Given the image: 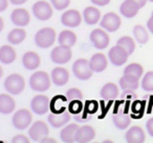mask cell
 <instances>
[{"label":"cell","instance_id":"1","mask_svg":"<svg viewBox=\"0 0 153 143\" xmlns=\"http://www.w3.org/2000/svg\"><path fill=\"white\" fill-rule=\"evenodd\" d=\"M30 88L37 92H45L51 88V79L46 72L38 70L30 76Z\"/></svg>","mask_w":153,"mask_h":143},{"label":"cell","instance_id":"2","mask_svg":"<svg viewBox=\"0 0 153 143\" xmlns=\"http://www.w3.org/2000/svg\"><path fill=\"white\" fill-rule=\"evenodd\" d=\"M56 40V31L51 28H44L36 34L35 42L39 47L47 49L51 46Z\"/></svg>","mask_w":153,"mask_h":143},{"label":"cell","instance_id":"3","mask_svg":"<svg viewBox=\"0 0 153 143\" xmlns=\"http://www.w3.org/2000/svg\"><path fill=\"white\" fill-rule=\"evenodd\" d=\"M4 88L11 94L18 95L25 88V81H24L23 77L19 74H12L5 79Z\"/></svg>","mask_w":153,"mask_h":143},{"label":"cell","instance_id":"4","mask_svg":"<svg viewBox=\"0 0 153 143\" xmlns=\"http://www.w3.org/2000/svg\"><path fill=\"white\" fill-rule=\"evenodd\" d=\"M72 72L76 78L81 80H87L92 76L94 70L90 67L89 61L84 58L78 59L72 65Z\"/></svg>","mask_w":153,"mask_h":143},{"label":"cell","instance_id":"5","mask_svg":"<svg viewBox=\"0 0 153 143\" xmlns=\"http://www.w3.org/2000/svg\"><path fill=\"white\" fill-rule=\"evenodd\" d=\"M33 14L37 19L45 21L53 16V7L48 2L44 0H40L33 5Z\"/></svg>","mask_w":153,"mask_h":143},{"label":"cell","instance_id":"6","mask_svg":"<svg viewBox=\"0 0 153 143\" xmlns=\"http://www.w3.org/2000/svg\"><path fill=\"white\" fill-rule=\"evenodd\" d=\"M72 52L69 46H65V45H61L55 47L51 54V58L53 62L57 64H64L67 63L70 59H71Z\"/></svg>","mask_w":153,"mask_h":143},{"label":"cell","instance_id":"7","mask_svg":"<svg viewBox=\"0 0 153 143\" xmlns=\"http://www.w3.org/2000/svg\"><path fill=\"white\" fill-rule=\"evenodd\" d=\"M108 57L112 64H114L117 66H121L125 62H127L128 57H129V53L123 46L117 44L115 46L110 49V51L108 53Z\"/></svg>","mask_w":153,"mask_h":143},{"label":"cell","instance_id":"8","mask_svg":"<svg viewBox=\"0 0 153 143\" xmlns=\"http://www.w3.org/2000/svg\"><path fill=\"white\" fill-rule=\"evenodd\" d=\"M33 116L28 109H19L13 116V124L17 130H25L32 123Z\"/></svg>","mask_w":153,"mask_h":143},{"label":"cell","instance_id":"9","mask_svg":"<svg viewBox=\"0 0 153 143\" xmlns=\"http://www.w3.org/2000/svg\"><path fill=\"white\" fill-rule=\"evenodd\" d=\"M90 41L94 47L99 49H104L108 46L109 42H110V38L107 32H105L102 28H96L90 33Z\"/></svg>","mask_w":153,"mask_h":143},{"label":"cell","instance_id":"10","mask_svg":"<svg viewBox=\"0 0 153 143\" xmlns=\"http://www.w3.org/2000/svg\"><path fill=\"white\" fill-rule=\"evenodd\" d=\"M48 133H49L48 125L44 121H41V120L34 122V124L30 126V130H28V134H30V138L34 141H40V142L43 138L47 137Z\"/></svg>","mask_w":153,"mask_h":143},{"label":"cell","instance_id":"11","mask_svg":"<svg viewBox=\"0 0 153 143\" xmlns=\"http://www.w3.org/2000/svg\"><path fill=\"white\" fill-rule=\"evenodd\" d=\"M30 107H32L33 112L36 113L37 115H44L48 112L49 107H51V103H49L48 97L44 96V95H37L33 98L32 102H30Z\"/></svg>","mask_w":153,"mask_h":143},{"label":"cell","instance_id":"12","mask_svg":"<svg viewBox=\"0 0 153 143\" xmlns=\"http://www.w3.org/2000/svg\"><path fill=\"white\" fill-rule=\"evenodd\" d=\"M122 20L120 16L115 13H107L101 20V26L107 32H115L120 28Z\"/></svg>","mask_w":153,"mask_h":143},{"label":"cell","instance_id":"13","mask_svg":"<svg viewBox=\"0 0 153 143\" xmlns=\"http://www.w3.org/2000/svg\"><path fill=\"white\" fill-rule=\"evenodd\" d=\"M62 23L68 28H76L82 22V16L79 11L76 10H69L64 12L61 17Z\"/></svg>","mask_w":153,"mask_h":143},{"label":"cell","instance_id":"14","mask_svg":"<svg viewBox=\"0 0 153 143\" xmlns=\"http://www.w3.org/2000/svg\"><path fill=\"white\" fill-rule=\"evenodd\" d=\"M96 136V130L92 126L84 125L78 128L76 134V142L86 143L91 141Z\"/></svg>","mask_w":153,"mask_h":143},{"label":"cell","instance_id":"15","mask_svg":"<svg viewBox=\"0 0 153 143\" xmlns=\"http://www.w3.org/2000/svg\"><path fill=\"white\" fill-rule=\"evenodd\" d=\"M11 19L13 23L17 26H25L30 23V13L25 9H16L11 15Z\"/></svg>","mask_w":153,"mask_h":143},{"label":"cell","instance_id":"16","mask_svg":"<svg viewBox=\"0 0 153 143\" xmlns=\"http://www.w3.org/2000/svg\"><path fill=\"white\" fill-rule=\"evenodd\" d=\"M70 118H71V116H70L69 111H65L61 114L51 113L48 115V122L53 127H61L70 121Z\"/></svg>","mask_w":153,"mask_h":143},{"label":"cell","instance_id":"17","mask_svg":"<svg viewBox=\"0 0 153 143\" xmlns=\"http://www.w3.org/2000/svg\"><path fill=\"white\" fill-rule=\"evenodd\" d=\"M89 64H90V67H91V70H94V72L101 73V72L105 70V68L107 67L108 61H107V58L104 54L97 53L90 58Z\"/></svg>","mask_w":153,"mask_h":143},{"label":"cell","instance_id":"18","mask_svg":"<svg viewBox=\"0 0 153 143\" xmlns=\"http://www.w3.org/2000/svg\"><path fill=\"white\" fill-rule=\"evenodd\" d=\"M140 9V7L137 2H135L133 0H125V1L122 3L120 11H121L123 16H125V17H127V18H132L137 15Z\"/></svg>","mask_w":153,"mask_h":143},{"label":"cell","instance_id":"19","mask_svg":"<svg viewBox=\"0 0 153 143\" xmlns=\"http://www.w3.org/2000/svg\"><path fill=\"white\" fill-rule=\"evenodd\" d=\"M51 79L56 85L62 86L66 84L69 80V73L64 67H55L51 72Z\"/></svg>","mask_w":153,"mask_h":143},{"label":"cell","instance_id":"20","mask_svg":"<svg viewBox=\"0 0 153 143\" xmlns=\"http://www.w3.org/2000/svg\"><path fill=\"white\" fill-rule=\"evenodd\" d=\"M145 138V132L140 126H132L126 134V141L128 143H143Z\"/></svg>","mask_w":153,"mask_h":143},{"label":"cell","instance_id":"21","mask_svg":"<svg viewBox=\"0 0 153 143\" xmlns=\"http://www.w3.org/2000/svg\"><path fill=\"white\" fill-rule=\"evenodd\" d=\"M67 97L57 95L51 100V113L61 114L67 109Z\"/></svg>","mask_w":153,"mask_h":143},{"label":"cell","instance_id":"22","mask_svg":"<svg viewBox=\"0 0 153 143\" xmlns=\"http://www.w3.org/2000/svg\"><path fill=\"white\" fill-rule=\"evenodd\" d=\"M40 56L35 52H27L22 57V63L27 70H36L40 65Z\"/></svg>","mask_w":153,"mask_h":143},{"label":"cell","instance_id":"23","mask_svg":"<svg viewBox=\"0 0 153 143\" xmlns=\"http://www.w3.org/2000/svg\"><path fill=\"white\" fill-rule=\"evenodd\" d=\"M101 96H102L103 99L105 100H114V99L117 98L119 96V88H117V85L113 82H109V83H106L101 90Z\"/></svg>","mask_w":153,"mask_h":143},{"label":"cell","instance_id":"24","mask_svg":"<svg viewBox=\"0 0 153 143\" xmlns=\"http://www.w3.org/2000/svg\"><path fill=\"white\" fill-rule=\"evenodd\" d=\"M138 79L140 78L135 76L124 74L123 77L120 79V86L124 91H134L138 88Z\"/></svg>","mask_w":153,"mask_h":143},{"label":"cell","instance_id":"25","mask_svg":"<svg viewBox=\"0 0 153 143\" xmlns=\"http://www.w3.org/2000/svg\"><path fill=\"white\" fill-rule=\"evenodd\" d=\"M79 128V125L76 123L68 124L61 130V139L66 143L76 142V134Z\"/></svg>","mask_w":153,"mask_h":143},{"label":"cell","instance_id":"26","mask_svg":"<svg viewBox=\"0 0 153 143\" xmlns=\"http://www.w3.org/2000/svg\"><path fill=\"white\" fill-rule=\"evenodd\" d=\"M16 107V102L7 94L0 95V112L2 114H11Z\"/></svg>","mask_w":153,"mask_h":143},{"label":"cell","instance_id":"27","mask_svg":"<svg viewBox=\"0 0 153 143\" xmlns=\"http://www.w3.org/2000/svg\"><path fill=\"white\" fill-rule=\"evenodd\" d=\"M84 21L88 24H96L101 19V12L94 7H87L84 10Z\"/></svg>","mask_w":153,"mask_h":143},{"label":"cell","instance_id":"28","mask_svg":"<svg viewBox=\"0 0 153 143\" xmlns=\"http://www.w3.org/2000/svg\"><path fill=\"white\" fill-rule=\"evenodd\" d=\"M16 59V51L11 45H2L0 49V61L4 64H10Z\"/></svg>","mask_w":153,"mask_h":143},{"label":"cell","instance_id":"29","mask_svg":"<svg viewBox=\"0 0 153 143\" xmlns=\"http://www.w3.org/2000/svg\"><path fill=\"white\" fill-rule=\"evenodd\" d=\"M58 40L61 45L72 47L76 42V35L70 30H64L60 33Z\"/></svg>","mask_w":153,"mask_h":143},{"label":"cell","instance_id":"30","mask_svg":"<svg viewBox=\"0 0 153 143\" xmlns=\"http://www.w3.org/2000/svg\"><path fill=\"white\" fill-rule=\"evenodd\" d=\"M113 119V123L120 130H125L126 127H128L131 122V119H130L129 115H127L124 112H117V114H114L112 117Z\"/></svg>","mask_w":153,"mask_h":143},{"label":"cell","instance_id":"31","mask_svg":"<svg viewBox=\"0 0 153 143\" xmlns=\"http://www.w3.org/2000/svg\"><path fill=\"white\" fill-rule=\"evenodd\" d=\"M26 32L23 28H14L7 35V40L12 44H19L25 39Z\"/></svg>","mask_w":153,"mask_h":143},{"label":"cell","instance_id":"32","mask_svg":"<svg viewBox=\"0 0 153 143\" xmlns=\"http://www.w3.org/2000/svg\"><path fill=\"white\" fill-rule=\"evenodd\" d=\"M133 34H134V37H135L136 41L142 43V44L146 43L147 41L149 40V34H148V32H147V30L143 25L134 26Z\"/></svg>","mask_w":153,"mask_h":143},{"label":"cell","instance_id":"33","mask_svg":"<svg viewBox=\"0 0 153 143\" xmlns=\"http://www.w3.org/2000/svg\"><path fill=\"white\" fill-rule=\"evenodd\" d=\"M117 44L123 46L124 49L129 53V55H131V54L134 52V49H135V43H134V40L129 36L122 37L121 39H119Z\"/></svg>","mask_w":153,"mask_h":143},{"label":"cell","instance_id":"34","mask_svg":"<svg viewBox=\"0 0 153 143\" xmlns=\"http://www.w3.org/2000/svg\"><path fill=\"white\" fill-rule=\"evenodd\" d=\"M143 72H144V68H143V66L138 63H131V64H129V65L126 66V68L124 70V74L135 76V77H137V78L142 77Z\"/></svg>","mask_w":153,"mask_h":143},{"label":"cell","instance_id":"35","mask_svg":"<svg viewBox=\"0 0 153 143\" xmlns=\"http://www.w3.org/2000/svg\"><path fill=\"white\" fill-rule=\"evenodd\" d=\"M142 88L147 92L153 91V72H148L144 76L142 80Z\"/></svg>","mask_w":153,"mask_h":143},{"label":"cell","instance_id":"36","mask_svg":"<svg viewBox=\"0 0 153 143\" xmlns=\"http://www.w3.org/2000/svg\"><path fill=\"white\" fill-rule=\"evenodd\" d=\"M83 109H84V105L82 100L70 101V103L68 104V111L70 112V114H74V115H78V114L82 113Z\"/></svg>","mask_w":153,"mask_h":143},{"label":"cell","instance_id":"37","mask_svg":"<svg viewBox=\"0 0 153 143\" xmlns=\"http://www.w3.org/2000/svg\"><path fill=\"white\" fill-rule=\"evenodd\" d=\"M66 97H67L68 101H74V100H82L83 99V94L79 88H70L66 93Z\"/></svg>","mask_w":153,"mask_h":143},{"label":"cell","instance_id":"38","mask_svg":"<svg viewBox=\"0 0 153 143\" xmlns=\"http://www.w3.org/2000/svg\"><path fill=\"white\" fill-rule=\"evenodd\" d=\"M99 109V104L94 100H88L86 101L84 105V113L85 114H94Z\"/></svg>","mask_w":153,"mask_h":143},{"label":"cell","instance_id":"39","mask_svg":"<svg viewBox=\"0 0 153 143\" xmlns=\"http://www.w3.org/2000/svg\"><path fill=\"white\" fill-rule=\"evenodd\" d=\"M51 2L55 9L62 11V10H65L70 4V0H51Z\"/></svg>","mask_w":153,"mask_h":143},{"label":"cell","instance_id":"40","mask_svg":"<svg viewBox=\"0 0 153 143\" xmlns=\"http://www.w3.org/2000/svg\"><path fill=\"white\" fill-rule=\"evenodd\" d=\"M12 142L13 143H28L30 142V139L24 136V135H17V136L13 138Z\"/></svg>","mask_w":153,"mask_h":143},{"label":"cell","instance_id":"41","mask_svg":"<svg viewBox=\"0 0 153 143\" xmlns=\"http://www.w3.org/2000/svg\"><path fill=\"white\" fill-rule=\"evenodd\" d=\"M147 130H148V133L150 134V136L153 137V118H151V119H149L148 121H147Z\"/></svg>","mask_w":153,"mask_h":143},{"label":"cell","instance_id":"42","mask_svg":"<svg viewBox=\"0 0 153 143\" xmlns=\"http://www.w3.org/2000/svg\"><path fill=\"white\" fill-rule=\"evenodd\" d=\"M91 2L96 5H99V7H104L110 2V0H91Z\"/></svg>","mask_w":153,"mask_h":143},{"label":"cell","instance_id":"43","mask_svg":"<svg viewBox=\"0 0 153 143\" xmlns=\"http://www.w3.org/2000/svg\"><path fill=\"white\" fill-rule=\"evenodd\" d=\"M133 111H136L137 113H142L143 111V103L140 101H136L133 103Z\"/></svg>","mask_w":153,"mask_h":143},{"label":"cell","instance_id":"44","mask_svg":"<svg viewBox=\"0 0 153 143\" xmlns=\"http://www.w3.org/2000/svg\"><path fill=\"white\" fill-rule=\"evenodd\" d=\"M9 5V0H0V12H3Z\"/></svg>","mask_w":153,"mask_h":143},{"label":"cell","instance_id":"45","mask_svg":"<svg viewBox=\"0 0 153 143\" xmlns=\"http://www.w3.org/2000/svg\"><path fill=\"white\" fill-rule=\"evenodd\" d=\"M147 26H148L149 31H150V32L153 34V15L151 16L150 19H149L148 22H147Z\"/></svg>","mask_w":153,"mask_h":143},{"label":"cell","instance_id":"46","mask_svg":"<svg viewBox=\"0 0 153 143\" xmlns=\"http://www.w3.org/2000/svg\"><path fill=\"white\" fill-rule=\"evenodd\" d=\"M41 142L42 143H56L57 141L55 140V139L53 138H48V137H45V138H43L42 140H41Z\"/></svg>","mask_w":153,"mask_h":143},{"label":"cell","instance_id":"47","mask_svg":"<svg viewBox=\"0 0 153 143\" xmlns=\"http://www.w3.org/2000/svg\"><path fill=\"white\" fill-rule=\"evenodd\" d=\"M26 1H27V0H11V2L13 3V4H23Z\"/></svg>","mask_w":153,"mask_h":143},{"label":"cell","instance_id":"48","mask_svg":"<svg viewBox=\"0 0 153 143\" xmlns=\"http://www.w3.org/2000/svg\"><path fill=\"white\" fill-rule=\"evenodd\" d=\"M133 1H135V2H137L138 4H140V7H145V4L147 3V0H133Z\"/></svg>","mask_w":153,"mask_h":143},{"label":"cell","instance_id":"49","mask_svg":"<svg viewBox=\"0 0 153 143\" xmlns=\"http://www.w3.org/2000/svg\"><path fill=\"white\" fill-rule=\"evenodd\" d=\"M3 28V19L2 18H0V31Z\"/></svg>","mask_w":153,"mask_h":143},{"label":"cell","instance_id":"50","mask_svg":"<svg viewBox=\"0 0 153 143\" xmlns=\"http://www.w3.org/2000/svg\"><path fill=\"white\" fill-rule=\"evenodd\" d=\"M150 1H152V2H153V0H150Z\"/></svg>","mask_w":153,"mask_h":143},{"label":"cell","instance_id":"51","mask_svg":"<svg viewBox=\"0 0 153 143\" xmlns=\"http://www.w3.org/2000/svg\"><path fill=\"white\" fill-rule=\"evenodd\" d=\"M152 15H153V13H152Z\"/></svg>","mask_w":153,"mask_h":143}]
</instances>
